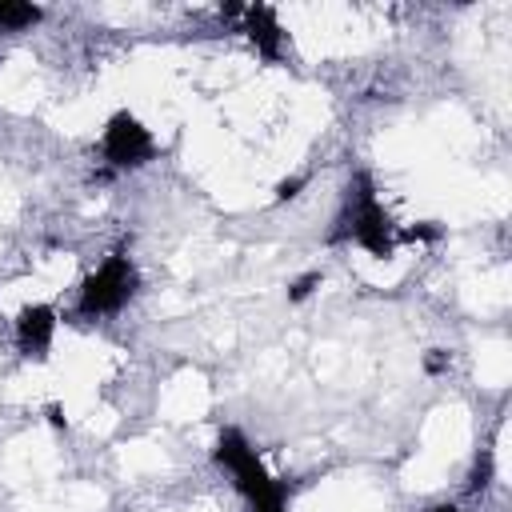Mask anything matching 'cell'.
Returning <instances> with one entry per match:
<instances>
[{
    "label": "cell",
    "mask_w": 512,
    "mask_h": 512,
    "mask_svg": "<svg viewBox=\"0 0 512 512\" xmlns=\"http://www.w3.org/2000/svg\"><path fill=\"white\" fill-rule=\"evenodd\" d=\"M216 464H224V468L232 472V480H236V488L248 496L252 512H284V488L264 472L260 456L248 448V440H244L236 428L220 432Z\"/></svg>",
    "instance_id": "6da1fadb"
},
{
    "label": "cell",
    "mask_w": 512,
    "mask_h": 512,
    "mask_svg": "<svg viewBox=\"0 0 512 512\" xmlns=\"http://www.w3.org/2000/svg\"><path fill=\"white\" fill-rule=\"evenodd\" d=\"M136 288V272H132V260L124 252L108 256L100 264L96 276L84 280V292H80V312L84 316H104V312H116Z\"/></svg>",
    "instance_id": "7a4b0ae2"
},
{
    "label": "cell",
    "mask_w": 512,
    "mask_h": 512,
    "mask_svg": "<svg viewBox=\"0 0 512 512\" xmlns=\"http://www.w3.org/2000/svg\"><path fill=\"white\" fill-rule=\"evenodd\" d=\"M344 224H348L352 240L364 244L372 256H392V228H388V216L380 212V204H376L372 184H368L364 172L356 176V208H352V216Z\"/></svg>",
    "instance_id": "3957f363"
},
{
    "label": "cell",
    "mask_w": 512,
    "mask_h": 512,
    "mask_svg": "<svg viewBox=\"0 0 512 512\" xmlns=\"http://www.w3.org/2000/svg\"><path fill=\"white\" fill-rule=\"evenodd\" d=\"M104 156L116 164V168H140L152 160V136L148 128L128 116V112H116L104 128Z\"/></svg>",
    "instance_id": "277c9868"
},
{
    "label": "cell",
    "mask_w": 512,
    "mask_h": 512,
    "mask_svg": "<svg viewBox=\"0 0 512 512\" xmlns=\"http://www.w3.org/2000/svg\"><path fill=\"white\" fill-rule=\"evenodd\" d=\"M52 332H56V312L48 304H32L16 320V336H20V348L28 356H44L52 344Z\"/></svg>",
    "instance_id": "5b68a950"
},
{
    "label": "cell",
    "mask_w": 512,
    "mask_h": 512,
    "mask_svg": "<svg viewBox=\"0 0 512 512\" xmlns=\"http://www.w3.org/2000/svg\"><path fill=\"white\" fill-rule=\"evenodd\" d=\"M244 20H248V36L256 40V48H260V52L272 60V56L280 52V24H276L272 8L252 4V8H244Z\"/></svg>",
    "instance_id": "8992f818"
},
{
    "label": "cell",
    "mask_w": 512,
    "mask_h": 512,
    "mask_svg": "<svg viewBox=\"0 0 512 512\" xmlns=\"http://www.w3.org/2000/svg\"><path fill=\"white\" fill-rule=\"evenodd\" d=\"M40 20L36 4H16V0H0V28H28Z\"/></svg>",
    "instance_id": "52a82bcc"
},
{
    "label": "cell",
    "mask_w": 512,
    "mask_h": 512,
    "mask_svg": "<svg viewBox=\"0 0 512 512\" xmlns=\"http://www.w3.org/2000/svg\"><path fill=\"white\" fill-rule=\"evenodd\" d=\"M316 284H320V272H308V276H300V280L288 288V300H304V296H308Z\"/></svg>",
    "instance_id": "ba28073f"
},
{
    "label": "cell",
    "mask_w": 512,
    "mask_h": 512,
    "mask_svg": "<svg viewBox=\"0 0 512 512\" xmlns=\"http://www.w3.org/2000/svg\"><path fill=\"white\" fill-rule=\"evenodd\" d=\"M304 184V176H292V180H284L280 188H276V200H292L296 196V188Z\"/></svg>",
    "instance_id": "9c48e42d"
},
{
    "label": "cell",
    "mask_w": 512,
    "mask_h": 512,
    "mask_svg": "<svg viewBox=\"0 0 512 512\" xmlns=\"http://www.w3.org/2000/svg\"><path fill=\"white\" fill-rule=\"evenodd\" d=\"M440 368H444V352H432L428 356V372H440Z\"/></svg>",
    "instance_id": "30bf717a"
},
{
    "label": "cell",
    "mask_w": 512,
    "mask_h": 512,
    "mask_svg": "<svg viewBox=\"0 0 512 512\" xmlns=\"http://www.w3.org/2000/svg\"><path fill=\"white\" fill-rule=\"evenodd\" d=\"M48 420H52V424H56V428H60V424H64V416H60V408H56V404H48Z\"/></svg>",
    "instance_id": "8fae6325"
},
{
    "label": "cell",
    "mask_w": 512,
    "mask_h": 512,
    "mask_svg": "<svg viewBox=\"0 0 512 512\" xmlns=\"http://www.w3.org/2000/svg\"><path fill=\"white\" fill-rule=\"evenodd\" d=\"M432 512H456V508H452V504H440V508H432Z\"/></svg>",
    "instance_id": "7c38bea8"
}]
</instances>
